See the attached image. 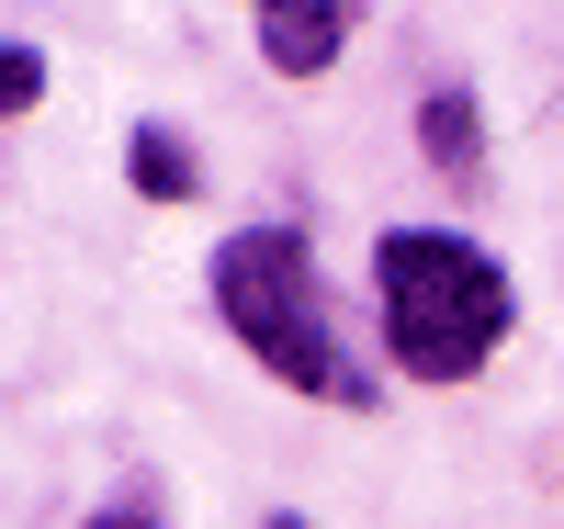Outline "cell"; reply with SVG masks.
I'll return each mask as SVG.
<instances>
[{"label":"cell","mask_w":564,"mask_h":529,"mask_svg":"<svg viewBox=\"0 0 564 529\" xmlns=\"http://www.w3.org/2000/svg\"><path fill=\"white\" fill-rule=\"evenodd\" d=\"M372 305H384V350L406 383H475L497 339L520 327L508 260L452 225H384L372 236Z\"/></svg>","instance_id":"1"},{"label":"cell","mask_w":564,"mask_h":529,"mask_svg":"<svg viewBox=\"0 0 564 529\" xmlns=\"http://www.w3.org/2000/svg\"><path fill=\"white\" fill-rule=\"evenodd\" d=\"M215 316L238 327V350H249L271 383H294V395H327V406H350V417L384 395V383L339 350L316 249H305L294 225H238V236L215 249Z\"/></svg>","instance_id":"2"},{"label":"cell","mask_w":564,"mask_h":529,"mask_svg":"<svg viewBox=\"0 0 564 529\" xmlns=\"http://www.w3.org/2000/svg\"><path fill=\"white\" fill-rule=\"evenodd\" d=\"M350 45V0H260V68L271 79H327Z\"/></svg>","instance_id":"3"},{"label":"cell","mask_w":564,"mask_h":529,"mask_svg":"<svg viewBox=\"0 0 564 529\" xmlns=\"http://www.w3.org/2000/svg\"><path fill=\"white\" fill-rule=\"evenodd\" d=\"M417 158H430L441 180H475V169H486V113H475V90H430V102H417Z\"/></svg>","instance_id":"4"},{"label":"cell","mask_w":564,"mask_h":529,"mask_svg":"<svg viewBox=\"0 0 564 529\" xmlns=\"http://www.w3.org/2000/svg\"><path fill=\"white\" fill-rule=\"evenodd\" d=\"M124 180L148 191V203H193V191H204V158H193V135H181V124H135V135H124Z\"/></svg>","instance_id":"5"},{"label":"cell","mask_w":564,"mask_h":529,"mask_svg":"<svg viewBox=\"0 0 564 529\" xmlns=\"http://www.w3.org/2000/svg\"><path fill=\"white\" fill-rule=\"evenodd\" d=\"M34 102H45V57H34V45H0V113L23 124Z\"/></svg>","instance_id":"6"},{"label":"cell","mask_w":564,"mask_h":529,"mask_svg":"<svg viewBox=\"0 0 564 529\" xmlns=\"http://www.w3.org/2000/svg\"><path fill=\"white\" fill-rule=\"evenodd\" d=\"M79 529H159V507H148V496H113V507H90Z\"/></svg>","instance_id":"7"},{"label":"cell","mask_w":564,"mask_h":529,"mask_svg":"<svg viewBox=\"0 0 564 529\" xmlns=\"http://www.w3.org/2000/svg\"><path fill=\"white\" fill-rule=\"evenodd\" d=\"M260 529H305V518H294V507H271V518H260Z\"/></svg>","instance_id":"8"}]
</instances>
